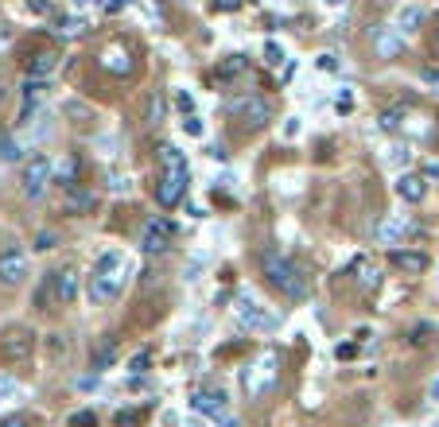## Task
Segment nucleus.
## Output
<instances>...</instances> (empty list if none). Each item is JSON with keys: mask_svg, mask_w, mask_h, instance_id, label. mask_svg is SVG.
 Listing matches in <instances>:
<instances>
[{"mask_svg": "<svg viewBox=\"0 0 439 427\" xmlns=\"http://www.w3.org/2000/svg\"><path fill=\"white\" fill-rule=\"evenodd\" d=\"M129 276H132V260L121 249H105L102 257L94 260V272H90V280H86L90 303H97V307L113 303L121 292H125Z\"/></svg>", "mask_w": 439, "mask_h": 427, "instance_id": "nucleus-1", "label": "nucleus"}, {"mask_svg": "<svg viewBox=\"0 0 439 427\" xmlns=\"http://www.w3.org/2000/svg\"><path fill=\"white\" fill-rule=\"evenodd\" d=\"M190 183V163L187 152H179L175 144L160 148V183H156V202L160 206H179V199L187 194Z\"/></svg>", "mask_w": 439, "mask_h": 427, "instance_id": "nucleus-2", "label": "nucleus"}, {"mask_svg": "<svg viewBox=\"0 0 439 427\" xmlns=\"http://www.w3.org/2000/svg\"><path fill=\"white\" fill-rule=\"evenodd\" d=\"M261 268H264V276H269V284H276L288 299H303V295H308V276H303V268L296 265L292 257H284L280 249H264Z\"/></svg>", "mask_w": 439, "mask_h": 427, "instance_id": "nucleus-3", "label": "nucleus"}, {"mask_svg": "<svg viewBox=\"0 0 439 427\" xmlns=\"http://www.w3.org/2000/svg\"><path fill=\"white\" fill-rule=\"evenodd\" d=\"M276 381H280V354H276V350H261V354L245 365V373H242V384H245V392H249L253 400L264 396Z\"/></svg>", "mask_w": 439, "mask_h": 427, "instance_id": "nucleus-4", "label": "nucleus"}, {"mask_svg": "<svg viewBox=\"0 0 439 427\" xmlns=\"http://www.w3.org/2000/svg\"><path fill=\"white\" fill-rule=\"evenodd\" d=\"M47 295H51L59 307H70L74 299H78V268H55L51 276H47L43 292H39V303H47Z\"/></svg>", "mask_w": 439, "mask_h": 427, "instance_id": "nucleus-5", "label": "nucleus"}, {"mask_svg": "<svg viewBox=\"0 0 439 427\" xmlns=\"http://www.w3.org/2000/svg\"><path fill=\"white\" fill-rule=\"evenodd\" d=\"M237 318H242L245 326H249V331H272V326H276V315H272L269 307H264L261 299H256L253 292H237Z\"/></svg>", "mask_w": 439, "mask_h": 427, "instance_id": "nucleus-6", "label": "nucleus"}, {"mask_svg": "<svg viewBox=\"0 0 439 427\" xmlns=\"http://www.w3.org/2000/svg\"><path fill=\"white\" fill-rule=\"evenodd\" d=\"M31 272V257L23 245H8L4 253H0V284L4 287H20L23 280H28Z\"/></svg>", "mask_w": 439, "mask_h": 427, "instance_id": "nucleus-7", "label": "nucleus"}, {"mask_svg": "<svg viewBox=\"0 0 439 427\" xmlns=\"http://www.w3.org/2000/svg\"><path fill=\"white\" fill-rule=\"evenodd\" d=\"M171 237H175V226L168 218H148L144 233H140V249L144 253H168Z\"/></svg>", "mask_w": 439, "mask_h": 427, "instance_id": "nucleus-8", "label": "nucleus"}, {"mask_svg": "<svg viewBox=\"0 0 439 427\" xmlns=\"http://www.w3.org/2000/svg\"><path fill=\"white\" fill-rule=\"evenodd\" d=\"M51 175H55L51 160H47V155H31V163L23 167V194L39 199V194L47 191V183H51Z\"/></svg>", "mask_w": 439, "mask_h": 427, "instance_id": "nucleus-9", "label": "nucleus"}, {"mask_svg": "<svg viewBox=\"0 0 439 427\" xmlns=\"http://www.w3.org/2000/svg\"><path fill=\"white\" fill-rule=\"evenodd\" d=\"M31 350H36V334H31L28 326H12V331L0 338V354L8 361H28Z\"/></svg>", "mask_w": 439, "mask_h": 427, "instance_id": "nucleus-10", "label": "nucleus"}, {"mask_svg": "<svg viewBox=\"0 0 439 427\" xmlns=\"http://www.w3.org/2000/svg\"><path fill=\"white\" fill-rule=\"evenodd\" d=\"M229 113L245 117V121H249V125H256V128L272 121L269 101H264V97H256V94H242V97H234V101H229Z\"/></svg>", "mask_w": 439, "mask_h": 427, "instance_id": "nucleus-11", "label": "nucleus"}, {"mask_svg": "<svg viewBox=\"0 0 439 427\" xmlns=\"http://www.w3.org/2000/svg\"><path fill=\"white\" fill-rule=\"evenodd\" d=\"M190 408H195L198 416H210V420H226L229 416V400L222 389H198L195 396H190Z\"/></svg>", "mask_w": 439, "mask_h": 427, "instance_id": "nucleus-12", "label": "nucleus"}, {"mask_svg": "<svg viewBox=\"0 0 439 427\" xmlns=\"http://www.w3.org/2000/svg\"><path fill=\"white\" fill-rule=\"evenodd\" d=\"M97 62H102V70H109V74H132V67H136V62H132V51L125 43H109Z\"/></svg>", "mask_w": 439, "mask_h": 427, "instance_id": "nucleus-13", "label": "nucleus"}, {"mask_svg": "<svg viewBox=\"0 0 439 427\" xmlns=\"http://www.w3.org/2000/svg\"><path fill=\"white\" fill-rule=\"evenodd\" d=\"M408 233H412V221L404 218V214H401V218H385V221H377V229H374V237H377L381 245H396V241H404Z\"/></svg>", "mask_w": 439, "mask_h": 427, "instance_id": "nucleus-14", "label": "nucleus"}, {"mask_svg": "<svg viewBox=\"0 0 439 427\" xmlns=\"http://www.w3.org/2000/svg\"><path fill=\"white\" fill-rule=\"evenodd\" d=\"M396 194H401L404 202H424L428 199V179L416 175V171H404V175L396 179Z\"/></svg>", "mask_w": 439, "mask_h": 427, "instance_id": "nucleus-15", "label": "nucleus"}, {"mask_svg": "<svg viewBox=\"0 0 439 427\" xmlns=\"http://www.w3.org/2000/svg\"><path fill=\"white\" fill-rule=\"evenodd\" d=\"M420 23H424V8H420V4H401V8H396L393 28L401 31V35H404V31H416Z\"/></svg>", "mask_w": 439, "mask_h": 427, "instance_id": "nucleus-16", "label": "nucleus"}, {"mask_svg": "<svg viewBox=\"0 0 439 427\" xmlns=\"http://www.w3.org/2000/svg\"><path fill=\"white\" fill-rule=\"evenodd\" d=\"M393 265L408 276H420L428 268V257L424 253H412V249H393Z\"/></svg>", "mask_w": 439, "mask_h": 427, "instance_id": "nucleus-17", "label": "nucleus"}, {"mask_svg": "<svg viewBox=\"0 0 439 427\" xmlns=\"http://www.w3.org/2000/svg\"><path fill=\"white\" fill-rule=\"evenodd\" d=\"M43 89H47L43 78H28V86H23V109H20V121H28L31 113H36V105L43 101Z\"/></svg>", "mask_w": 439, "mask_h": 427, "instance_id": "nucleus-18", "label": "nucleus"}, {"mask_svg": "<svg viewBox=\"0 0 439 427\" xmlns=\"http://www.w3.org/2000/svg\"><path fill=\"white\" fill-rule=\"evenodd\" d=\"M55 67H59V55H55V51H39V55H31V59H28V78H47Z\"/></svg>", "mask_w": 439, "mask_h": 427, "instance_id": "nucleus-19", "label": "nucleus"}, {"mask_svg": "<svg viewBox=\"0 0 439 427\" xmlns=\"http://www.w3.org/2000/svg\"><path fill=\"white\" fill-rule=\"evenodd\" d=\"M97 206V194L94 191H78V187H70V191H66V210L70 214H90Z\"/></svg>", "mask_w": 439, "mask_h": 427, "instance_id": "nucleus-20", "label": "nucleus"}, {"mask_svg": "<svg viewBox=\"0 0 439 427\" xmlns=\"http://www.w3.org/2000/svg\"><path fill=\"white\" fill-rule=\"evenodd\" d=\"M55 35L59 39H82L86 35V20H82V16H63V20H55Z\"/></svg>", "mask_w": 439, "mask_h": 427, "instance_id": "nucleus-21", "label": "nucleus"}, {"mask_svg": "<svg viewBox=\"0 0 439 427\" xmlns=\"http://www.w3.org/2000/svg\"><path fill=\"white\" fill-rule=\"evenodd\" d=\"M113 361H117V338H105L102 346H97V354H94V369L102 373V369H109Z\"/></svg>", "mask_w": 439, "mask_h": 427, "instance_id": "nucleus-22", "label": "nucleus"}, {"mask_svg": "<svg viewBox=\"0 0 439 427\" xmlns=\"http://www.w3.org/2000/svg\"><path fill=\"white\" fill-rule=\"evenodd\" d=\"M377 51L385 55V59H393V55L401 51V31H396V28L381 31V35H377Z\"/></svg>", "mask_w": 439, "mask_h": 427, "instance_id": "nucleus-23", "label": "nucleus"}, {"mask_svg": "<svg viewBox=\"0 0 439 427\" xmlns=\"http://www.w3.org/2000/svg\"><path fill=\"white\" fill-rule=\"evenodd\" d=\"M401 125H404V105H393V109L381 113V128L385 133H401Z\"/></svg>", "mask_w": 439, "mask_h": 427, "instance_id": "nucleus-24", "label": "nucleus"}, {"mask_svg": "<svg viewBox=\"0 0 439 427\" xmlns=\"http://www.w3.org/2000/svg\"><path fill=\"white\" fill-rule=\"evenodd\" d=\"M358 284H362V292H374V287L381 284L377 268H374V265H366V260H358Z\"/></svg>", "mask_w": 439, "mask_h": 427, "instance_id": "nucleus-25", "label": "nucleus"}, {"mask_svg": "<svg viewBox=\"0 0 439 427\" xmlns=\"http://www.w3.org/2000/svg\"><path fill=\"white\" fill-rule=\"evenodd\" d=\"M12 160H20V144L12 136H0V163H12Z\"/></svg>", "mask_w": 439, "mask_h": 427, "instance_id": "nucleus-26", "label": "nucleus"}, {"mask_svg": "<svg viewBox=\"0 0 439 427\" xmlns=\"http://www.w3.org/2000/svg\"><path fill=\"white\" fill-rule=\"evenodd\" d=\"M335 109H338V113H354V94H350V86H342V89H338Z\"/></svg>", "mask_w": 439, "mask_h": 427, "instance_id": "nucleus-27", "label": "nucleus"}, {"mask_svg": "<svg viewBox=\"0 0 439 427\" xmlns=\"http://www.w3.org/2000/svg\"><path fill=\"white\" fill-rule=\"evenodd\" d=\"M140 420H144V412H140V408H129V412H117V427H140Z\"/></svg>", "mask_w": 439, "mask_h": 427, "instance_id": "nucleus-28", "label": "nucleus"}, {"mask_svg": "<svg viewBox=\"0 0 439 427\" xmlns=\"http://www.w3.org/2000/svg\"><path fill=\"white\" fill-rule=\"evenodd\" d=\"M264 62L280 67V62H284V47H280V43H272V39H269V43H264Z\"/></svg>", "mask_w": 439, "mask_h": 427, "instance_id": "nucleus-29", "label": "nucleus"}, {"mask_svg": "<svg viewBox=\"0 0 439 427\" xmlns=\"http://www.w3.org/2000/svg\"><path fill=\"white\" fill-rule=\"evenodd\" d=\"M70 427H97V416L94 412H74L70 416Z\"/></svg>", "mask_w": 439, "mask_h": 427, "instance_id": "nucleus-30", "label": "nucleus"}, {"mask_svg": "<svg viewBox=\"0 0 439 427\" xmlns=\"http://www.w3.org/2000/svg\"><path fill=\"white\" fill-rule=\"evenodd\" d=\"M16 392H20V384H16L12 377H0V400H12Z\"/></svg>", "mask_w": 439, "mask_h": 427, "instance_id": "nucleus-31", "label": "nucleus"}, {"mask_svg": "<svg viewBox=\"0 0 439 427\" xmlns=\"http://www.w3.org/2000/svg\"><path fill=\"white\" fill-rule=\"evenodd\" d=\"M183 133H187V136H202L206 125H202L198 117H183Z\"/></svg>", "mask_w": 439, "mask_h": 427, "instance_id": "nucleus-32", "label": "nucleus"}, {"mask_svg": "<svg viewBox=\"0 0 439 427\" xmlns=\"http://www.w3.org/2000/svg\"><path fill=\"white\" fill-rule=\"evenodd\" d=\"M148 361H152V354H148V350H140V354L129 361V369H132V373H144V369H148Z\"/></svg>", "mask_w": 439, "mask_h": 427, "instance_id": "nucleus-33", "label": "nucleus"}, {"mask_svg": "<svg viewBox=\"0 0 439 427\" xmlns=\"http://www.w3.org/2000/svg\"><path fill=\"white\" fill-rule=\"evenodd\" d=\"M160 113H163V101H160V97H148V125H156Z\"/></svg>", "mask_w": 439, "mask_h": 427, "instance_id": "nucleus-34", "label": "nucleus"}, {"mask_svg": "<svg viewBox=\"0 0 439 427\" xmlns=\"http://www.w3.org/2000/svg\"><path fill=\"white\" fill-rule=\"evenodd\" d=\"M175 105H179V113H183V117H187V113H190V109H195V97H190V94H187V89H183V94H179V97H175Z\"/></svg>", "mask_w": 439, "mask_h": 427, "instance_id": "nucleus-35", "label": "nucleus"}, {"mask_svg": "<svg viewBox=\"0 0 439 427\" xmlns=\"http://www.w3.org/2000/svg\"><path fill=\"white\" fill-rule=\"evenodd\" d=\"M242 4H245V0H214V8H218V12H237Z\"/></svg>", "mask_w": 439, "mask_h": 427, "instance_id": "nucleus-36", "label": "nucleus"}, {"mask_svg": "<svg viewBox=\"0 0 439 427\" xmlns=\"http://www.w3.org/2000/svg\"><path fill=\"white\" fill-rule=\"evenodd\" d=\"M28 8L43 16V12H51V8H55V0H28Z\"/></svg>", "mask_w": 439, "mask_h": 427, "instance_id": "nucleus-37", "label": "nucleus"}, {"mask_svg": "<svg viewBox=\"0 0 439 427\" xmlns=\"http://www.w3.org/2000/svg\"><path fill=\"white\" fill-rule=\"evenodd\" d=\"M0 427H28V416H8Z\"/></svg>", "mask_w": 439, "mask_h": 427, "instance_id": "nucleus-38", "label": "nucleus"}, {"mask_svg": "<svg viewBox=\"0 0 439 427\" xmlns=\"http://www.w3.org/2000/svg\"><path fill=\"white\" fill-rule=\"evenodd\" d=\"M132 0H105V12H121V8H129Z\"/></svg>", "mask_w": 439, "mask_h": 427, "instance_id": "nucleus-39", "label": "nucleus"}, {"mask_svg": "<svg viewBox=\"0 0 439 427\" xmlns=\"http://www.w3.org/2000/svg\"><path fill=\"white\" fill-rule=\"evenodd\" d=\"M36 249H55V233H39V245Z\"/></svg>", "mask_w": 439, "mask_h": 427, "instance_id": "nucleus-40", "label": "nucleus"}, {"mask_svg": "<svg viewBox=\"0 0 439 427\" xmlns=\"http://www.w3.org/2000/svg\"><path fill=\"white\" fill-rule=\"evenodd\" d=\"M424 179H435V183H439V163H435V160L424 167Z\"/></svg>", "mask_w": 439, "mask_h": 427, "instance_id": "nucleus-41", "label": "nucleus"}, {"mask_svg": "<svg viewBox=\"0 0 439 427\" xmlns=\"http://www.w3.org/2000/svg\"><path fill=\"white\" fill-rule=\"evenodd\" d=\"M428 334H432V326H416V338L412 342H428Z\"/></svg>", "mask_w": 439, "mask_h": 427, "instance_id": "nucleus-42", "label": "nucleus"}, {"mask_svg": "<svg viewBox=\"0 0 439 427\" xmlns=\"http://www.w3.org/2000/svg\"><path fill=\"white\" fill-rule=\"evenodd\" d=\"M323 4H330V8H342V4H346V0H323Z\"/></svg>", "mask_w": 439, "mask_h": 427, "instance_id": "nucleus-43", "label": "nucleus"}, {"mask_svg": "<svg viewBox=\"0 0 439 427\" xmlns=\"http://www.w3.org/2000/svg\"><path fill=\"white\" fill-rule=\"evenodd\" d=\"M432 400H439V381L432 384Z\"/></svg>", "mask_w": 439, "mask_h": 427, "instance_id": "nucleus-44", "label": "nucleus"}, {"mask_svg": "<svg viewBox=\"0 0 439 427\" xmlns=\"http://www.w3.org/2000/svg\"><path fill=\"white\" fill-rule=\"evenodd\" d=\"M74 4H78V8H86V4H94V0H74Z\"/></svg>", "mask_w": 439, "mask_h": 427, "instance_id": "nucleus-45", "label": "nucleus"}, {"mask_svg": "<svg viewBox=\"0 0 439 427\" xmlns=\"http://www.w3.org/2000/svg\"><path fill=\"white\" fill-rule=\"evenodd\" d=\"M377 4H401V0H377Z\"/></svg>", "mask_w": 439, "mask_h": 427, "instance_id": "nucleus-46", "label": "nucleus"}]
</instances>
